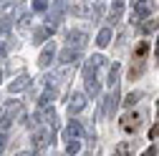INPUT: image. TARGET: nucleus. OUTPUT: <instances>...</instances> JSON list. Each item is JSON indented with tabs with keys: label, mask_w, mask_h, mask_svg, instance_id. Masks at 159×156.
Listing matches in <instances>:
<instances>
[{
	"label": "nucleus",
	"mask_w": 159,
	"mask_h": 156,
	"mask_svg": "<svg viewBox=\"0 0 159 156\" xmlns=\"http://www.w3.org/2000/svg\"><path fill=\"white\" fill-rule=\"evenodd\" d=\"M147 50H149V43H142V46H139V48H136V61H142Z\"/></svg>",
	"instance_id": "4be33fe9"
},
{
	"label": "nucleus",
	"mask_w": 159,
	"mask_h": 156,
	"mask_svg": "<svg viewBox=\"0 0 159 156\" xmlns=\"http://www.w3.org/2000/svg\"><path fill=\"white\" fill-rule=\"evenodd\" d=\"M139 98H142V93H139V91H131L129 96H126V101H124V106H134Z\"/></svg>",
	"instance_id": "412c9836"
},
{
	"label": "nucleus",
	"mask_w": 159,
	"mask_h": 156,
	"mask_svg": "<svg viewBox=\"0 0 159 156\" xmlns=\"http://www.w3.org/2000/svg\"><path fill=\"white\" fill-rule=\"evenodd\" d=\"M114 156H131V144L129 141H121V144L114 149Z\"/></svg>",
	"instance_id": "dca6fc26"
},
{
	"label": "nucleus",
	"mask_w": 159,
	"mask_h": 156,
	"mask_svg": "<svg viewBox=\"0 0 159 156\" xmlns=\"http://www.w3.org/2000/svg\"><path fill=\"white\" fill-rule=\"evenodd\" d=\"M51 139H53V128H38L33 133V146L35 149H43V146L51 144Z\"/></svg>",
	"instance_id": "20e7f679"
},
{
	"label": "nucleus",
	"mask_w": 159,
	"mask_h": 156,
	"mask_svg": "<svg viewBox=\"0 0 159 156\" xmlns=\"http://www.w3.org/2000/svg\"><path fill=\"white\" fill-rule=\"evenodd\" d=\"M84 106H86V96H84V93H73V96H71V103H68V113H71V116H73V113H81Z\"/></svg>",
	"instance_id": "423d86ee"
},
{
	"label": "nucleus",
	"mask_w": 159,
	"mask_h": 156,
	"mask_svg": "<svg viewBox=\"0 0 159 156\" xmlns=\"http://www.w3.org/2000/svg\"><path fill=\"white\" fill-rule=\"evenodd\" d=\"M53 55H56V48H53V46H46L43 53H41V58H38V66H41V68H48V66L53 63Z\"/></svg>",
	"instance_id": "1a4fd4ad"
},
{
	"label": "nucleus",
	"mask_w": 159,
	"mask_h": 156,
	"mask_svg": "<svg viewBox=\"0 0 159 156\" xmlns=\"http://www.w3.org/2000/svg\"><path fill=\"white\" fill-rule=\"evenodd\" d=\"M157 116H159V101H157Z\"/></svg>",
	"instance_id": "c756f323"
},
{
	"label": "nucleus",
	"mask_w": 159,
	"mask_h": 156,
	"mask_svg": "<svg viewBox=\"0 0 159 156\" xmlns=\"http://www.w3.org/2000/svg\"><path fill=\"white\" fill-rule=\"evenodd\" d=\"M78 151H81V141H78V139H71V141L66 144V154L73 156V154H78Z\"/></svg>",
	"instance_id": "a211bd4d"
},
{
	"label": "nucleus",
	"mask_w": 159,
	"mask_h": 156,
	"mask_svg": "<svg viewBox=\"0 0 159 156\" xmlns=\"http://www.w3.org/2000/svg\"><path fill=\"white\" fill-rule=\"evenodd\" d=\"M121 0H116V3H114V8H111V20H119V18H121Z\"/></svg>",
	"instance_id": "aec40b11"
},
{
	"label": "nucleus",
	"mask_w": 159,
	"mask_h": 156,
	"mask_svg": "<svg viewBox=\"0 0 159 156\" xmlns=\"http://www.w3.org/2000/svg\"><path fill=\"white\" fill-rule=\"evenodd\" d=\"M5 50H8V48H5V43H0V58L5 55Z\"/></svg>",
	"instance_id": "cd10ccee"
},
{
	"label": "nucleus",
	"mask_w": 159,
	"mask_h": 156,
	"mask_svg": "<svg viewBox=\"0 0 159 156\" xmlns=\"http://www.w3.org/2000/svg\"><path fill=\"white\" fill-rule=\"evenodd\" d=\"M15 156H33V154H28V151H23V154H15Z\"/></svg>",
	"instance_id": "c85d7f7f"
},
{
	"label": "nucleus",
	"mask_w": 159,
	"mask_h": 156,
	"mask_svg": "<svg viewBox=\"0 0 159 156\" xmlns=\"http://www.w3.org/2000/svg\"><path fill=\"white\" fill-rule=\"evenodd\" d=\"M48 8V0H33V10H46Z\"/></svg>",
	"instance_id": "5701e85b"
},
{
	"label": "nucleus",
	"mask_w": 159,
	"mask_h": 156,
	"mask_svg": "<svg viewBox=\"0 0 159 156\" xmlns=\"http://www.w3.org/2000/svg\"><path fill=\"white\" fill-rule=\"evenodd\" d=\"M152 10V0H134V13H131V23L134 20H142V18H147Z\"/></svg>",
	"instance_id": "7ed1b4c3"
},
{
	"label": "nucleus",
	"mask_w": 159,
	"mask_h": 156,
	"mask_svg": "<svg viewBox=\"0 0 159 156\" xmlns=\"http://www.w3.org/2000/svg\"><path fill=\"white\" fill-rule=\"evenodd\" d=\"M76 61H78V50H73V48H66V50L61 53V63L71 66V63H76Z\"/></svg>",
	"instance_id": "ddd939ff"
},
{
	"label": "nucleus",
	"mask_w": 159,
	"mask_h": 156,
	"mask_svg": "<svg viewBox=\"0 0 159 156\" xmlns=\"http://www.w3.org/2000/svg\"><path fill=\"white\" fill-rule=\"evenodd\" d=\"M119 73H121V66L114 63V66H111V71H109V83H111V88H116V86H119Z\"/></svg>",
	"instance_id": "4468645a"
},
{
	"label": "nucleus",
	"mask_w": 159,
	"mask_h": 156,
	"mask_svg": "<svg viewBox=\"0 0 159 156\" xmlns=\"http://www.w3.org/2000/svg\"><path fill=\"white\" fill-rule=\"evenodd\" d=\"M139 124H142V116H139V113H126L124 119H121V128H124L126 133L136 131V128H139Z\"/></svg>",
	"instance_id": "39448f33"
},
{
	"label": "nucleus",
	"mask_w": 159,
	"mask_h": 156,
	"mask_svg": "<svg viewBox=\"0 0 159 156\" xmlns=\"http://www.w3.org/2000/svg\"><path fill=\"white\" fill-rule=\"evenodd\" d=\"M28 86H30V78H28V76H18L15 81L10 83V93H20V91H25Z\"/></svg>",
	"instance_id": "9d476101"
},
{
	"label": "nucleus",
	"mask_w": 159,
	"mask_h": 156,
	"mask_svg": "<svg viewBox=\"0 0 159 156\" xmlns=\"http://www.w3.org/2000/svg\"><path fill=\"white\" fill-rule=\"evenodd\" d=\"M18 113H20V103H8V106H3V108H0V128L5 131Z\"/></svg>",
	"instance_id": "f03ea898"
},
{
	"label": "nucleus",
	"mask_w": 159,
	"mask_h": 156,
	"mask_svg": "<svg viewBox=\"0 0 159 156\" xmlns=\"http://www.w3.org/2000/svg\"><path fill=\"white\" fill-rule=\"evenodd\" d=\"M109 43H111V28H104L101 33L96 35V46H98V48H106Z\"/></svg>",
	"instance_id": "f8f14e48"
},
{
	"label": "nucleus",
	"mask_w": 159,
	"mask_h": 156,
	"mask_svg": "<svg viewBox=\"0 0 159 156\" xmlns=\"http://www.w3.org/2000/svg\"><path fill=\"white\" fill-rule=\"evenodd\" d=\"M73 46H76V50L84 48V46H86V33H81V30H71V33H68V48H73Z\"/></svg>",
	"instance_id": "6e6552de"
},
{
	"label": "nucleus",
	"mask_w": 159,
	"mask_h": 156,
	"mask_svg": "<svg viewBox=\"0 0 159 156\" xmlns=\"http://www.w3.org/2000/svg\"><path fill=\"white\" fill-rule=\"evenodd\" d=\"M53 98H56V91H53V88L48 86V88H46V91L41 93V101H38V106H41V108H48Z\"/></svg>",
	"instance_id": "9b49d317"
},
{
	"label": "nucleus",
	"mask_w": 159,
	"mask_h": 156,
	"mask_svg": "<svg viewBox=\"0 0 159 156\" xmlns=\"http://www.w3.org/2000/svg\"><path fill=\"white\" fill-rule=\"evenodd\" d=\"M86 93H89V96H93V98H96L98 93H101V86H98L96 78H89V81H86Z\"/></svg>",
	"instance_id": "2eb2a0df"
},
{
	"label": "nucleus",
	"mask_w": 159,
	"mask_h": 156,
	"mask_svg": "<svg viewBox=\"0 0 159 156\" xmlns=\"http://www.w3.org/2000/svg\"><path fill=\"white\" fill-rule=\"evenodd\" d=\"M5 144H8V136H5V133H0V151L5 149Z\"/></svg>",
	"instance_id": "a878e982"
},
{
	"label": "nucleus",
	"mask_w": 159,
	"mask_h": 156,
	"mask_svg": "<svg viewBox=\"0 0 159 156\" xmlns=\"http://www.w3.org/2000/svg\"><path fill=\"white\" fill-rule=\"evenodd\" d=\"M142 71H144V61H136V66H131V71H129V78L134 81V78H139L142 76Z\"/></svg>",
	"instance_id": "6ab92c4d"
},
{
	"label": "nucleus",
	"mask_w": 159,
	"mask_h": 156,
	"mask_svg": "<svg viewBox=\"0 0 159 156\" xmlns=\"http://www.w3.org/2000/svg\"><path fill=\"white\" fill-rule=\"evenodd\" d=\"M48 33H51V28H35L33 30V43H43L48 38Z\"/></svg>",
	"instance_id": "f3484780"
},
{
	"label": "nucleus",
	"mask_w": 159,
	"mask_h": 156,
	"mask_svg": "<svg viewBox=\"0 0 159 156\" xmlns=\"http://www.w3.org/2000/svg\"><path fill=\"white\" fill-rule=\"evenodd\" d=\"M144 156H157V149H154V146H152V149H147V151H144Z\"/></svg>",
	"instance_id": "bb28decb"
},
{
	"label": "nucleus",
	"mask_w": 159,
	"mask_h": 156,
	"mask_svg": "<svg viewBox=\"0 0 159 156\" xmlns=\"http://www.w3.org/2000/svg\"><path fill=\"white\" fill-rule=\"evenodd\" d=\"M119 101H121V96H119V88H114L106 98H104V106L98 111V116H114V111L119 108Z\"/></svg>",
	"instance_id": "f257e3e1"
},
{
	"label": "nucleus",
	"mask_w": 159,
	"mask_h": 156,
	"mask_svg": "<svg viewBox=\"0 0 159 156\" xmlns=\"http://www.w3.org/2000/svg\"><path fill=\"white\" fill-rule=\"evenodd\" d=\"M154 28H159V15H157V20H149V23L144 25V30H154Z\"/></svg>",
	"instance_id": "b1692460"
},
{
	"label": "nucleus",
	"mask_w": 159,
	"mask_h": 156,
	"mask_svg": "<svg viewBox=\"0 0 159 156\" xmlns=\"http://www.w3.org/2000/svg\"><path fill=\"white\" fill-rule=\"evenodd\" d=\"M154 136H159V124H154V126L149 128V139H154Z\"/></svg>",
	"instance_id": "393cba45"
},
{
	"label": "nucleus",
	"mask_w": 159,
	"mask_h": 156,
	"mask_svg": "<svg viewBox=\"0 0 159 156\" xmlns=\"http://www.w3.org/2000/svg\"><path fill=\"white\" fill-rule=\"evenodd\" d=\"M81 133H84L81 121H71V124L66 126V131H63V139H66V141H71V139H78Z\"/></svg>",
	"instance_id": "0eeeda50"
},
{
	"label": "nucleus",
	"mask_w": 159,
	"mask_h": 156,
	"mask_svg": "<svg viewBox=\"0 0 159 156\" xmlns=\"http://www.w3.org/2000/svg\"><path fill=\"white\" fill-rule=\"evenodd\" d=\"M0 78H3V71H0Z\"/></svg>",
	"instance_id": "7c9ffc66"
}]
</instances>
